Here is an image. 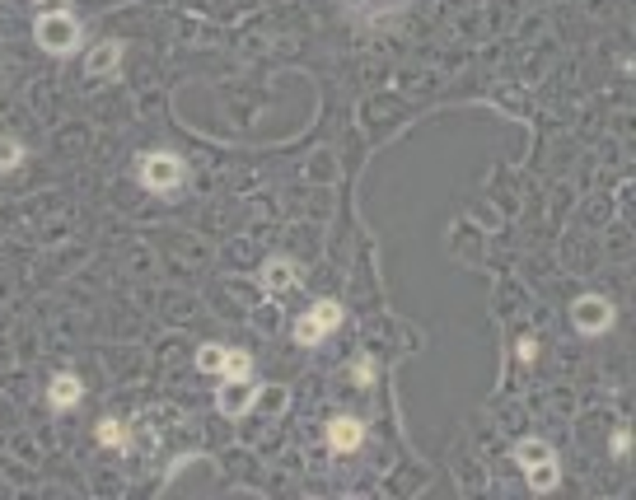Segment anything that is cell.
Listing matches in <instances>:
<instances>
[{"label": "cell", "instance_id": "1", "mask_svg": "<svg viewBox=\"0 0 636 500\" xmlns=\"http://www.w3.org/2000/svg\"><path fill=\"white\" fill-rule=\"evenodd\" d=\"M136 174H141V187L159 192V197H169V192H178L187 183V164L178 155H169V150H150V155H141Z\"/></svg>", "mask_w": 636, "mask_h": 500}, {"label": "cell", "instance_id": "2", "mask_svg": "<svg viewBox=\"0 0 636 500\" xmlns=\"http://www.w3.org/2000/svg\"><path fill=\"white\" fill-rule=\"evenodd\" d=\"M33 38H38V47L43 52H52V57H71V52L80 47V24H75V14H66V10H47V14H38V24H33Z\"/></svg>", "mask_w": 636, "mask_h": 500}, {"label": "cell", "instance_id": "3", "mask_svg": "<svg viewBox=\"0 0 636 500\" xmlns=\"http://www.w3.org/2000/svg\"><path fill=\"white\" fill-rule=\"evenodd\" d=\"M342 318H346V314H342V304H337V299H323V304H314L309 314H299V323H295V342H299V346H318Z\"/></svg>", "mask_w": 636, "mask_h": 500}, {"label": "cell", "instance_id": "4", "mask_svg": "<svg viewBox=\"0 0 636 500\" xmlns=\"http://www.w3.org/2000/svg\"><path fill=\"white\" fill-rule=\"evenodd\" d=\"M258 398H262V383H253V374H248V379H225V383H220V393H215V407H220V416L239 421V416H248L258 407Z\"/></svg>", "mask_w": 636, "mask_h": 500}, {"label": "cell", "instance_id": "5", "mask_svg": "<svg viewBox=\"0 0 636 500\" xmlns=\"http://www.w3.org/2000/svg\"><path fill=\"white\" fill-rule=\"evenodd\" d=\"M571 323L585 332V337H599V332L613 327V304H608L603 295H580L571 304Z\"/></svg>", "mask_w": 636, "mask_h": 500}, {"label": "cell", "instance_id": "6", "mask_svg": "<svg viewBox=\"0 0 636 500\" xmlns=\"http://www.w3.org/2000/svg\"><path fill=\"white\" fill-rule=\"evenodd\" d=\"M118 66H122V42H118V38H103V42H94L90 61H85L90 80H113V75H118Z\"/></svg>", "mask_w": 636, "mask_h": 500}, {"label": "cell", "instance_id": "7", "mask_svg": "<svg viewBox=\"0 0 636 500\" xmlns=\"http://www.w3.org/2000/svg\"><path fill=\"white\" fill-rule=\"evenodd\" d=\"M361 439H365V426L356 421V416H337V421H327V444H333L337 454L361 449Z\"/></svg>", "mask_w": 636, "mask_h": 500}, {"label": "cell", "instance_id": "8", "mask_svg": "<svg viewBox=\"0 0 636 500\" xmlns=\"http://www.w3.org/2000/svg\"><path fill=\"white\" fill-rule=\"evenodd\" d=\"M299 281V267L290 262V258H271L267 267H262V286L276 295V290H290Z\"/></svg>", "mask_w": 636, "mask_h": 500}, {"label": "cell", "instance_id": "9", "mask_svg": "<svg viewBox=\"0 0 636 500\" xmlns=\"http://www.w3.org/2000/svg\"><path fill=\"white\" fill-rule=\"evenodd\" d=\"M47 398H52V407H57V411H66V407H75L80 398H85V383H80L75 374H57V379H52V388H47Z\"/></svg>", "mask_w": 636, "mask_h": 500}, {"label": "cell", "instance_id": "10", "mask_svg": "<svg viewBox=\"0 0 636 500\" xmlns=\"http://www.w3.org/2000/svg\"><path fill=\"white\" fill-rule=\"evenodd\" d=\"M547 458H552V449H547L543 439H519V444H515V463H519V467H538V463H547Z\"/></svg>", "mask_w": 636, "mask_h": 500}, {"label": "cell", "instance_id": "11", "mask_svg": "<svg viewBox=\"0 0 636 500\" xmlns=\"http://www.w3.org/2000/svg\"><path fill=\"white\" fill-rule=\"evenodd\" d=\"M524 472H529V486H534V491H552V486L562 482L557 458H547V463H538V467H524Z\"/></svg>", "mask_w": 636, "mask_h": 500}, {"label": "cell", "instance_id": "12", "mask_svg": "<svg viewBox=\"0 0 636 500\" xmlns=\"http://www.w3.org/2000/svg\"><path fill=\"white\" fill-rule=\"evenodd\" d=\"M225 351H230V346H215V342L202 346V351H197V370H202V374H220V370H225Z\"/></svg>", "mask_w": 636, "mask_h": 500}, {"label": "cell", "instance_id": "13", "mask_svg": "<svg viewBox=\"0 0 636 500\" xmlns=\"http://www.w3.org/2000/svg\"><path fill=\"white\" fill-rule=\"evenodd\" d=\"M19 159H24V146L14 141V136H0V174L19 169Z\"/></svg>", "mask_w": 636, "mask_h": 500}, {"label": "cell", "instance_id": "14", "mask_svg": "<svg viewBox=\"0 0 636 500\" xmlns=\"http://www.w3.org/2000/svg\"><path fill=\"white\" fill-rule=\"evenodd\" d=\"M99 444H103V449H127V430H122V421H103V426H99Z\"/></svg>", "mask_w": 636, "mask_h": 500}, {"label": "cell", "instance_id": "15", "mask_svg": "<svg viewBox=\"0 0 636 500\" xmlns=\"http://www.w3.org/2000/svg\"><path fill=\"white\" fill-rule=\"evenodd\" d=\"M248 374H253V360L243 351H225V379H248Z\"/></svg>", "mask_w": 636, "mask_h": 500}, {"label": "cell", "instance_id": "16", "mask_svg": "<svg viewBox=\"0 0 636 500\" xmlns=\"http://www.w3.org/2000/svg\"><path fill=\"white\" fill-rule=\"evenodd\" d=\"M608 449H613V454L622 458V454L631 449V435H627V430H618V435H613V444H608Z\"/></svg>", "mask_w": 636, "mask_h": 500}, {"label": "cell", "instance_id": "17", "mask_svg": "<svg viewBox=\"0 0 636 500\" xmlns=\"http://www.w3.org/2000/svg\"><path fill=\"white\" fill-rule=\"evenodd\" d=\"M356 379L370 383V379H375V360H356Z\"/></svg>", "mask_w": 636, "mask_h": 500}, {"label": "cell", "instance_id": "18", "mask_svg": "<svg viewBox=\"0 0 636 500\" xmlns=\"http://www.w3.org/2000/svg\"><path fill=\"white\" fill-rule=\"evenodd\" d=\"M43 5H57V10H66V0H43Z\"/></svg>", "mask_w": 636, "mask_h": 500}]
</instances>
